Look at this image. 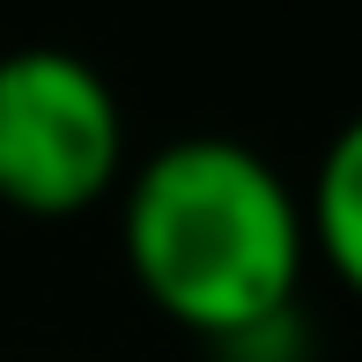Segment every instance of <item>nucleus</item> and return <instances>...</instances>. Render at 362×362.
I'll return each mask as SVG.
<instances>
[{"instance_id": "7ed1b4c3", "label": "nucleus", "mask_w": 362, "mask_h": 362, "mask_svg": "<svg viewBox=\"0 0 362 362\" xmlns=\"http://www.w3.org/2000/svg\"><path fill=\"white\" fill-rule=\"evenodd\" d=\"M303 229L325 252V267L340 274V288L362 296V111L325 141L318 170L303 192Z\"/></svg>"}, {"instance_id": "f03ea898", "label": "nucleus", "mask_w": 362, "mask_h": 362, "mask_svg": "<svg viewBox=\"0 0 362 362\" xmlns=\"http://www.w3.org/2000/svg\"><path fill=\"white\" fill-rule=\"evenodd\" d=\"M126 185V111L96 59L67 45L0 52V200L15 215H81Z\"/></svg>"}, {"instance_id": "f257e3e1", "label": "nucleus", "mask_w": 362, "mask_h": 362, "mask_svg": "<svg viewBox=\"0 0 362 362\" xmlns=\"http://www.w3.org/2000/svg\"><path fill=\"white\" fill-rule=\"evenodd\" d=\"M119 244L141 296L200 340L288 310L310 259L296 185L229 134H185L134 163Z\"/></svg>"}, {"instance_id": "20e7f679", "label": "nucleus", "mask_w": 362, "mask_h": 362, "mask_svg": "<svg viewBox=\"0 0 362 362\" xmlns=\"http://www.w3.org/2000/svg\"><path fill=\"white\" fill-rule=\"evenodd\" d=\"M215 362H310V325H303V303L274 310V318L244 325V333H222L207 340Z\"/></svg>"}]
</instances>
